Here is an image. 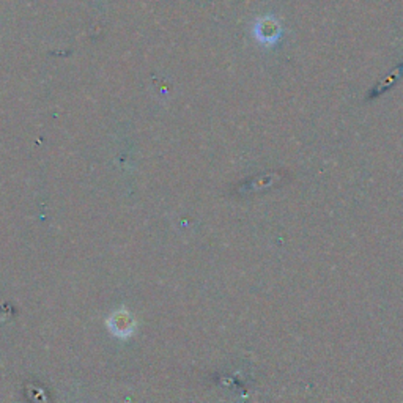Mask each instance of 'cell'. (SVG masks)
<instances>
[{"mask_svg":"<svg viewBox=\"0 0 403 403\" xmlns=\"http://www.w3.org/2000/svg\"><path fill=\"white\" fill-rule=\"evenodd\" d=\"M110 331L119 337H128L132 334L134 331V320L126 311L115 312L108 321Z\"/></svg>","mask_w":403,"mask_h":403,"instance_id":"6da1fadb","label":"cell"}]
</instances>
